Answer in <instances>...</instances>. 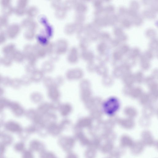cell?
I'll use <instances>...</instances> for the list:
<instances>
[{"label": "cell", "instance_id": "4", "mask_svg": "<svg viewBox=\"0 0 158 158\" xmlns=\"http://www.w3.org/2000/svg\"><path fill=\"white\" fill-rule=\"evenodd\" d=\"M61 2L60 0H53L52 3V5L54 8L58 9L60 8Z\"/></svg>", "mask_w": 158, "mask_h": 158}, {"label": "cell", "instance_id": "1", "mask_svg": "<svg viewBox=\"0 0 158 158\" xmlns=\"http://www.w3.org/2000/svg\"><path fill=\"white\" fill-rule=\"evenodd\" d=\"M120 106V102L118 99L116 98L112 97L105 102L103 106V109L106 114L112 116L118 111Z\"/></svg>", "mask_w": 158, "mask_h": 158}, {"label": "cell", "instance_id": "2", "mask_svg": "<svg viewBox=\"0 0 158 158\" xmlns=\"http://www.w3.org/2000/svg\"><path fill=\"white\" fill-rule=\"evenodd\" d=\"M55 15L56 17L58 18H63L66 15L65 9L64 8H60L58 9L56 11Z\"/></svg>", "mask_w": 158, "mask_h": 158}, {"label": "cell", "instance_id": "3", "mask_svg": "<svg viewBox=\"0 0 158 158\" xmlns=\"http://www.w3.org/2000/svg\"><path fill=\"white\" fill-rule=\"evenodd\" d=\"M74 5V4L73 1H71V0H67L64 2V8L65 10L70 9Z\"/></svg>", "mask_w": 158, "mask_h": 158}, {"label": "cell", "instance_id": "5", "mask_svg": "<svg viewBox=\"0 0 158 158\" xmlns=\"http://www.w3.org/2000/svg\"><path fill=\"white\" fill-rule=\"evenodd\" d=\"M82 14H81L80 13L78 15L76 16V20L79 22H81L82 20Z\"/></svg>", "mask_w": 158, "mask_h": 158}]
</instances>
